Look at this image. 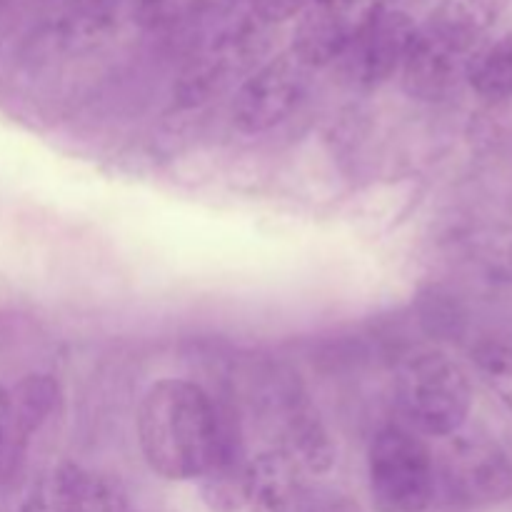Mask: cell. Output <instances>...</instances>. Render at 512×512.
I'll list each match as a JSON object with an SVG mask.
<instances>
[{"label":"cell","mask_w":512,"mask_h":512,"mask_svg":"<svg viewBox=\"0 0 512 512\" xmlns=\"http://www.w3.org/2000/svg\"><path fill=\"white\" fill-rule=\"evenodd\" d=\"M395 400L415 433L450 438L473 410V385L463 365L440 350H418L395 375Z\"/></svg>","instance_id":"3"},{"label":"cell","mask_w":512,"mask_h":512,"mask_svg":"<svg viewBox=\"0 0 512 512\" xmlns=\"http://www.w3.org/2000/svg\"><path fill=\"white\" fill-rule=\"evenodd\" d=\"M268 23L253 13L238 15L200 45L180 73L175 93L183 105H200L228 90L235 80L248 78L268 53Z\"/></svg>","instance_id":"5"},{"label":"cell","mask_w":512,"mask_h":512,"mask_svg":"<svg viewBox=\"0 0 512 512\" xmlns=\"http://www.w3.org/2000/svg\"><path fill=\"white\" fill-rule=\"evenodd\" d=\"M470 88L485 100L512 98V30L483 45L468 68Z\"/></svg>","instance_id":"14"},{"label":"cell","mask_w":512,"mask_h":512,"mask_svg":"<svg viewBox=\"0 0 512 512\" xmlns=\"http://www.w3.org/2000/svg\"><path fill=\"white\" fill-rule=\"evenodd\" d=\"M510 263H512V250H510Z\"/></svg>","instance_id":"21"},{"label":"cell","mask_w":512,"mask_h":512,"mask_svg":"<svg viewBox=\"0 0 512 512\" xmlns=\"http://www.w3.org/2000/svg\"><path fill=\"white\" fill-rule=\"evenodd\" d=\"M313 68L293 50L265 60L240 83L233 98V125L240 133H265L290 118L308 95Z\"/></svg>","instance_id":"7"},{"label":"cell","mask_w":512,"mask_h":512,"mask_svg":"<svg viewBox=\"0 0 512 512\" xmlns=\"http://www.w3.org/2000/svg\"><path fill=\"white\" fill-rule=\"evenodd\" d=\"M250 13L268 25L285 23L305 10L310 0H248Z\"/></svg>","instance_id":"19"},{"label":"cell","mask_w":512,"mask_h":512,"mask_svg":"<svg viewBox=\"0 0 512 512\" xmlns=\"http://www.w3.org/2000/svg\"><path fill=\"white\" fill-rule=\"evenodd\" d=\"M313 485L305 483L303 470L283 453L268 450L250 460L245 508L250 512H300Z\"/></svg>","instance_id":"12"},{"label":"cell","mask_w":512,"mask_h":512,"mask_svg":"<svg viewBox=\"0 0 512 512\" xmlns=\"http://www.w3.org/2000/svg\"><path fill=\"white\" fill-rule=\"evenodd\" d=\"M393 0H310L293 33V50L313 70L343 58L360 33Z\"/></svg>","instance_id":"8"},{"label":"cell","mask_w":512,"mask_h":512,"mask_svg":"<svg viewBox=\"0 0 512 512\" xmlns=\"http://www.w3.org/2000/svg\"><path fill=\"white\" fill-rule=\"evenodd\" d=\"M473 355L480 375L512 408V335L483 338Z\"/></svg>","instance_id":"16"},{"label":"cell","mask_w":512,"mask_h":512,"mask_svg":"<svg viewBox=\"0 0 512 512\" xmlns=\"http://www.w3.org/2000/svg\"><path fill=\"white\" fill-rule=\"evenodd\" d=\"M18 512H68V463L43 475Z\"/></svg>","instance_id":"17"},{"label":"cell","mask_w":512,"mask_h":512,"mask_svg":"<svg viewBox=\"0 0 512 512\" xmlns=\"http://www.w3.org/2000/svg\"><path fill=\"white\" fill-rule=\"evenodd\" d=\"M500 8L503 0H440L415 28L403 63L408 95L430 103L448 98L468 78L470 63L483 50Z\"/></svg>","instance_id":"2"},{"label":"cell","mask_w":512,"mask_h":512,"mask_svg":"<svg viewBox=\"0 0 512 512\" xmlns=\"http://www.w3.org/2000/svg\"><path fill=\"white\" fill-rule=\"evenodd\" d=\"M435 483L465 508H488L512 498V458L483 435H450L435 460Z\"/></svg>","instance_id":"6"},{"label":"cell","mask_w":512,"mask_h":512,"mask_svg":"<svg viewBox=\"0 0 512 512\" xmlns=\"http://www.w3.org/2000/svg\"><path fill=\"white\" fill-rule=\"evenodd\" d=\"M68 512H135L118 483L68 463Z\"/></svg>","instance_id":"15"},{"label":"cell","mask_w":512,"mask_h":512,"mask_svg":"<svg viewBox=\"0 0 512 512\" xmlns=\"http://www.w3.org/2000/svg\"><path fill=\"white\" fill-rule=\"evenodd\" d=\"M220 410L200 385L158 380L138 408V440L145 463L160 478L200 480L215 453Z\"/></svg>","instance_id":"1"},{"label":"cell","mask_w":512,"mask_h":512,"mask_svg":"<svg viewBox=\"0 0 512 512\" xmlns=\"http://www.w3.org/2000/svg\"><path fill=\"white\" fill-rule=\"evenodd\" d=\"M250 455L245 450L238 423L228 413H220V430L215 453L200 475V493L213 512H238L245 508Z\"/></svg>","instance_id":"11"},{"label":"cell","mask_w":512,"mask_h":512,"mask_svg":"<svg viewBox=\"0 0 512 512\" xmlns=\"http://www.w3.org/2000/svg\"><path fill=\"white\" fill-rule=\"evenodd\" d=\"M415 28L418 25L405 10H383L343 53L350 83L358 88H378L388 83L398 70H403Z\"/></svg>","instance_id":"9"},{"label":"cell","mask_w":512,"mask_h":512,"mask_svg":"<svg viewBox=\"0 0 512 512\" xmlns=\"http://www.w3.org/2000/svg\"><path fill=\"white\" fill-rule=\"evenodd\" d=\"M8 425H10V395L8 390L0 385V453H3L5 438H8Z\"/></svg>","instance_id":"20"},{"label":"cell","mask_w":512,"mask_h":512,"mask_svg":"<svg viewBox=\"0 0 512 512\" xmlns=\"http://www.w3.org/2000/svg\"><path fill=\"white\" fill-rule=\"evenodd\" d=\"M275 425L280 430V448L303 473H328L335 465L333 438L328 425L318 415L308 398L293 388L280 390L275 403Z\"/></svg>","instance_id":"10"},{"label":"cell","mask_w":512,"mask_h":512,"mask_svg":"<svg viewBox=\"0 0 512 512\" xmlns=\"http://www.w3.org/2000/svg\"><path fill=\"white\" fill-rule=\"evenodd\" d=\"M368 483L378 512H425L438 488L433 453L413 430H380L368 450Z\"/></svg>","instance_id":"4"},{"label":"cell","mask_w":512,"mask_h":512,"mask_svg":"<svg viewBox=\"0 0 512 512\" xmlns=\"http://www.w3.org/2000/svg\"><path fill=\"white\" fill-rule=\"evenodd\" d=\"M123 0H65L55 20V33L68 48L98 43L118 23Z\"/></svg>","instance_id":"13"},{"label":"cell","mask_w":512,"mask_h":512,"mask_svg":"<svg viewBox=\"0 0 512 512\" xmlns=\"http://www.w3.org/2000/svg\"><path fill=\"white\" fill-rule=\"evenodd\" d=\"M300 512H363L350 495L333 488H310Z\"/></svg>","instance_id":"18"}]
</instances>
